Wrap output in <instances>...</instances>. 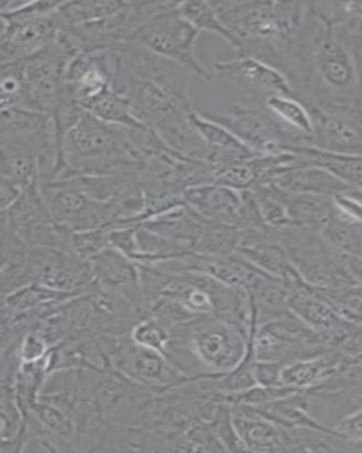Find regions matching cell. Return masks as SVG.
I'll return each instance as SVG.
<instances>
[{"label":"cell","mask_w":362,"mask_h":453,"mask_svg":"<svg viewBox=\"0 0 362 453\" xmlns=\"http://www.w3.org/2000/svg\"><path fill=\"white\" fill-rule=\"evenodd\" d=\"M44 202L52 219L68 233L112 228L118 224V213L112 202H102L70 188L41 186Z\"/></svg>","instance_id":"7c38bea8"},{"label":"cell","mask_w":362,"mask_h":453,"mask_svg":"<svg viewBox=\"0 0 362 453\" xmlns=\"http://www.w3.org/2000/svg\"><path fill=\"white\" fill-rule=\"evenodd\" d=\"M251 338L257 361L281 365L333 350L320 334L305 326L291 311L259 326L253 323Z\"/></svg>","instance_id":"30bf717a"},{"label":"cell","mask_w":362,"mask_h":453,"mask_svg":"<svg viewBox=\"0 0 362 453\" xmlns=\"http://www.w3.org/2000/svg\"><path fill=\"white\" fill-rule=\"evenodd\" d=\"M31 246L2 222V289L3 296L21 286L29 260Z\"/></svg>","instance_id":"4316f807"},{"label":"cell","mask_w":362,"mask_h":453,"mask_svg":"<svg viewBox=\"0 0 362 453\" xmlns=\"http://www.w3.org/2000/svg\"><path fill=\"white\" fill-rule=\"evenodd\" d=\"M212 5L236 40V57L259 59L284 74L304 2L219 0Z\"/></svg>","instance_id":"7a4b0ae2"},{"label":"cell","mask_w":362,"mask_h":453,"mask_svg":"<svg viewBox=\"0 0 362 453\" xmlns=\"http://www.w3.org/2000/svg\"><path fill=\"white\" fill-rule=\"evenodd\" d=\"M321 8L351 55L362 82V2H323Z\"/></svg>","instance_id":"cb8c5ba5"},{"label":"cell","mask_w":362,"mask_h":453,"mask_svg":"<svg viewBox=\"0 0 362 453\" xmlns=\"http://www.w3.org/2000/svg\"><path fill=\"white\" fill-rule=\"evenodd\" d=\"M192 127L208 148L219 151L248 153L253 155L238 137L232 134L228 128L216 121L207 119L202 112L195 109L189 116Z\"/></svg>","instance_id":"d6a6232c"},{"label":"cell","mask_w":362,"mask_h":453,"mask_svg":"<svg viewBox=\"0 0 362 453\" xmlns=\"http://www.w3.org/2000/svg\"><path fill=\"white\" fill-rule=\"evenodd\" d=\"M284 75L293 96L308 108H362V82L356 65L315 2H304Z\"/></svg>","instance_id":"6da1fadb"},{"label":"cell","mask_w":362,"mask_h":453,"mask_svg":"<svg viewBox=\"0 0 362 453\" xmlns=\"http://www.w3.org/2000/svg\"><path fill=\"white\" fill-rule=\"evenodd\" d=\"M111 228L84 230L71 233L72 252L84 261H90L110 246Z\"/></svg>","instance_id":"f35d334b"},{"label":"cell","mask_w":362,"mask_h":453,"mask_svg":"<svg viewBox=\"0 0 362 453\" xmlns=\"http://www.w3.org/2000/svg\"><path fill=\"white\" fill-rule=\"evenodd\" d=\"M199 35L200 32L180 14L178 3L167 2L158 14L132 35L130 42L142 44L148 50L180 65L192 76L207 83L215 76L196 55Z\"/></svg>","instance_id":"ba28073f"},{"label":"cell","mask_w":362,"mask_h":453,"mask_svg":"<svg viewBox=\"0 0 362 453\" xmlns=\"http://www.w3.org/2000/svg\"><path fill=\"white\" fill-rule=\"evenodd\" d=\"M171 329L183 338L207 375H224L235 370L248 351L251 334L215 315Z\"/></svg>","instance_id":"8992f818"},{"label":"cell","mask_w":362,"mask_h":453,"mask_svg":"<svg viewBox=\"0 0 362 453\" xmlns=\"http://www.w3.org/2000/svg\"><path fill=\"white\" fill-rule=\"evenodd\" d=\"M50 348V343L40 333L38 327H35L19 339V357H21L22 363L38 362L49 353Z\"/></svg>","instance_id":"60d3db41"},{"label":"cell","mask_w":362,"mask_h":453,"mask_svg":"<svg viewBox=\"0 0 362 453\" xmlns=\"http://www.w3.org/2000/svg\"><path fill=\"white\" fill-rule=\"evenodd\" d=\"M131 335L139 345L151 348L164 355L170 343L171 329L160 319L147 315L132 327Z\"/></svg>","instance_id":"8d00e7d4"},{"label":"cell","mask_w":362,"mask_h":453,"mask_svg":"<svg viewBox=\"0 0 362 453\" xmlns=\"http://www.w3.org/2000/svg\"><path fill=\"white\" fill-rule=\"evenodd\" d=\"M288 310L325 340L336 350L353 325L341 314L336 303L304 280L288 286Z\"/></svg>","instance_id":"5bb4252c"},{"label":"cell","mask_w":362,"mask_h":453,"mask_svg":"<svg viewBox=\"0 0 362 453\" xmlns=\"http://www.w3.org/2000/svg\"><path fill=\"white\" fill-rule=\"evenodd\" d=\"M112 54V52H111ZM112 88L130 101L136 117L179 155L207 163L210 148L191 123L192 104L181 103L158 85L136 78L116 59Z\"/></svg>","instance_id":"277c9868"},{"label":"cell","mask_w":362,"mask_h":453,"mask_svg":"<svg viewBox=\"0 0 362 453\" xmlns=\"http://www.w3.org/2000/svg\"><path fill=\"white\" fill-rule=\"evenodd\" d=\"M140 225L168 240L187 246L192 252L197 242L202 237L207 220L184 203L152 217Z\"/></svg>","instance_id":"7402d4cb"},{"label":"cell","mask_w":362,"mask_h":453,"mask_svg":"<svg viewBox=\"0 0 362 453\" xmlns=\"http://www.w3.org/2000/svg\"><path fill=\"white\" fill-rule=\"evenodd\" d=\"M63 2H24V0H6L0 5L2 21L19 22L27 19L48 18L57 13Z\"/></svg>","instance_id":"d590c367"},{"label":"cell","mask_w":362,"mask_h":453,"mask_svg":"<svg viewBox=\"0 0 362 453\" xmlns=\"http://www.w3.org/2000/svg\"><path fill=\"white\" fill-rule=\"evenodd\" d=\"M75 55L62 40L24 63V108L50 113L68 93L66 72Z\"/></svg>","instance_id":"8fae6325"},{"label":"cell","mask_w":362,"mask_h":453,"mask_svg":"<svg viewBox=\"0 0 362 453\" xmlns=\"http://www.w3.org/2000/svg\"><path fill=\"white\" fill-rule=\"evenodd\" d=\"M231 411L245 451L299 452L300 428L281 426L246 404L232 403Z\"/></svg>","instance_id":"e0dca14e"},{"label":"cell","mask_w":362,"mask_h":453,"mask_svg":"<svg viewBox=\"0 0 362 453\" xmlns=\"http://www.w3.org/2000/svg\"><path fill=\"white\" fill-rule=\"evenodd\" d=\"M279 238L298 273L308 285L325 294L357 285L350 276L343 254L321 232L288 226L279 230Z\"/></svg>","instance_id":"52a82bcc"},{"label":"cell","mask_w":362,"mask_h":453,"mask_svg":"<svg viewBox=\"0 0 362 453\" xmlns=\"http://www.w3.org/2000/svg\"><path fill=\"white\" fill-rule=\"evenodd\" d=\"M251 298L256 326L279 319L289 313L288 286L260 270L248 283L246 289Z\"/></svg>","instance_id":"603a6c76"},{"label":"cell","mask_w":362,"mask_h":453,"mask_svg":"<svg viewBox=\"0 0 362 453\" xmlns=\"http://www.w3.org/2000/svg\"><path fill=\"white\" fill-rule=\"evenodd\" d=\"M241 236L243 234L236 226L207 221L202 237L197 242L192 252L215 255V257H227V255L237 252Z\"/></svg>","instance_id":"e575fe53"},{"label":"cell","mask_w":362,"mask_h":453,"mask_svg":"<svg viewBox=\"0 0 362 453\" xmlns=\"http://www.w3.org/2000/svg\"><path fill=\"white\" fill-rule=\"evenodd\" d=\"M334 430L362 451V407L341 418L334 426Z\"/></svg>","instance_id":"b9f144b4"},{"label":"cell","mask_w":362,"mask_h":453,"mask_svg":"<svg viewBox=\"0 0 362 453\" xmlns=\"http://www.w3.org/2000/svg\"><path fill=\"white\" fill-rule=\"evenodd\" d=\"M180 14L200 32H208L223 39L236 50L237 42L227 27L221 22L212 2H179Z\"/></svg>","instance_id":"836d02e7"},{"label":"cell","mask_w":362,"mask_h":453,"mask_svg":"<svg viewBox=\"0 0 362 453\" xmlns=\"http://www.w3.org/2000/svg\"><path fill=\"white\" fill-rule=\"evenodd\" d=\"M200 111L228 128L253 155L296 153L311 145V137L290 128L259 104H237L219 112Z\"/></svg>","instance_id":"5b68a950"},{"label":"cell","mask_w":362,"mask_h":453,"mask_svg":"<svg viewBox=\"0 0 362 453\" xmlns=\"http://www.w3.org/2000/svg\"><path fill=\"white\" fill-rule=\"evenodd\" d=\"M24 63L26 62L2 64V111L24 108Z\"/></svg>","instance_id":"74e56055"},{"label":"cell","mask_w":362,"mask_h":453,"mask_svg":"<svg viewBox=\"0 0 362 453\" xmlns=\"http://www.w3.org/2000/svg\"><path fill=\"white\" fill-rule=\"evenodd\" d=\"M212 73L259 106L272 96H293L291 84L283 72L251 57L215 60Z\"/></svg>","instance_id":"4fadbf2b"},{"label":"cell","mask_w":362,"mask_h":453,"mask_svg":"<svg viewBox=\"0 0 362 453\" xmlns=\"http://www.w3.org/2000/svg\"><path fill=\"white\" fill-rule=\"evenodd\" d=\"M144 164L130 128L104 123L84 111L63 141L49 183L78 176L139 172Z\"/></svg>","instance_id":"3957f363"},{"label":"cell","mask_w":362,"mask_h":453,"mask_svg":"<svg viewBox=\"0 0 362 453\" xmlns=\"http://www.w3.org/2000/svg\"><path fill=\"white\" fill-rule=\"evenodd\" d=\"M263 106L277 119L300 134L312 137L313 117L309 108L293 96H272Z\"/></svg>","instance_id":"4dcf8cb0"},{"label":"cell","mask_w":362,"mask_h":453,"mask_svg":"<svg viewBox=\"0 0 362 453\" xmlns=\"http://www.w3.org/2000/svg\"><path fill=\"white\" fill-rule=\"evenodd\" d=\"M348 366L339 351L329 350L315 357L285 364L281 368V384L290 389L308 392Z\"/></svg>","instance_id":"44dd1931"},{"label":"cell","mask_w":362,"mask_h":453,"mask_svg":"<svg viewBox=\"0 0 362 453\" xmlns=\"http://www.w3.org/2000/svg\"><path fill=\"white\" fill-rule=\"evenodd\" d=\"M0 59L2 64L26 62L57 40L59 26L56 14L27 21H2Z\"/></svg>","instance_id":"ac0fdd59"},{"label":"cell","mask_w":362,"mask_h":453,"mask_svg":"<svg viewBox=\"0 0 362 453\" xmlns=\"http://www.w3.org/2000/svg\"><path fill=\"white\" fill-rule=\"evenodd\" d=\"M321 234L342 254L362 258V222L350 220L334 208Z\"/></svg>","instance_id":"1f68e13d"},{"label":"cell","mask_w":362,"mask_h":453,"mask_svg":"<svg viewBox=\"0 0 362 453\" xmlns=\"http://www.w3.org/2000/svg\"><path fill=\"white\" fill-rule=\"evenodd\" d=\"M343 257L350 276L352 277L353 280H355L357 285L362 286V258L349 257V255L344 254Z\"/></svg>","instance_id":"f6af8a7d"},{"label":"cell","mask_w":362,"mask_h":453,"mask_svg":"<svg viewBox=\"0 0 362 453\" xmlns=\"http://www.w3.org/2000/svg\"><path fill=\"white\" fill-rule=\"evenodd\" d=\"M283 365L272 362L257 361L255 365V379L257 386L260 387H280L281 368Z\"/></svg>","instance_id":"7bdbcfd3"},{"label":"cell","mask_w":362,"mask_h":453,"mask_svg":"<svg viewBox=\"0 0 362 453\" xmlns=\"http://www.w3.org/2000/svg\"><path fill=\"white\" fill-rule=\"evenodd\" d=\"M311 147L340 156H362V108H309Z\"/></svg>","instance_id":"9a60e30c"},{"label":"cell","mask_w":362,"mask_h":453,"mask_svg":"<svg viewBox=\"0 0 362 453\" xmlns=\"http://www.w3.org/2000/svg\"><path fill=\"white\" fill-rule=\"evenodd\" d=\"M298 152L308 157L309 165L328 170L350 188L362 191V156L332 155L320 151L311 145L300 149Z\"/></svg>","instance_id":"f546056e"},{"label":"cell","mask_w":362,"mask_h":453,"mask_svg":"<svg viewBox=\"0 0 362 453\" xmlns=\"http://www.w3.org/2000/svg\"><path fill=\"white\" fill-rule=\"evenodd\" d=\"M111 52L136 78L158 85L181 103L192 104L189 98V81L192 74L180 65L156 55L134 42L124 43Z\"/></svg>","instance_id":"2e32d148"},{"label":"cell","mask_w":362,"mask_h":453,"mask_svg":"<svg viewBox=\"0 0 362 453\" xmlns=\"http://www.w3.org/2000/svg\"><path fill=\"white\" fill-rule=\"evenodd\" d=\"M126 4L127 2H112V0L63 2L56 13L59 31L112 18L119 14L126 7Z\"/></svg>","instance_id":"f1b7e54d"},{"label":"cell","mask_w":362,"mask_h":453,"mask_svg":"<svg viewBox=\"0 0 362 453\" xmlns=\"http://www.w3.org/2000/svg\"><path fill=\"white\" fill-rule=\"evenodd\" d=\"M271 183L289 193L323 194L329 196L351 189L328 170L317 165L288 170Z\"/></svg>","instance_id":"484cf974"},{"label":"cell","mask_w":362,"mask_h":453,"mask_svg":"<svg viewBox=\"0 0 362 453\" xmlns=\"http://www.w3.org/2000/svg\"><path fill=\"white\" fill-rule=\"evenodd\" d=\"M112 82L114 57L110 51L78 55L68 65L67 88L80 107L110 88Z\"/></svg>","instance_id":"d6986e66"},{"label":"cell","mask_w":362,"mask_h":453,"mask_svg":"<svg viewBox=\"0 0 362 453\" xmlns=\"http://www.w3.org/2000/svg\"><path fill=\"white\" fill-rule=\"evenodd\" d=\"M82 108L95 119L114 127L124 128L147 127L136 117L126 96L112 87L96 98L87 101Z\"/></svg>","instance_id":"83f0119b"},{"label":"cell","mask_w":362,"mask_h":453,"mask_svg":"<svg viewBox=\"0 0 362 453\" xmlns=\"http://www.w3.org/2000/svg\"><path fill=\"white\" fill-rule=\"evenodd\" d=\"M326 295L348 321L362 325V286L353 285Z\"/></svg>","instance_id":"ab89813d"},{"label":"cell","mask_w":362,"mask_h":453,"mask_svg":"<svg viewBox=\"0 0 362 453\" xmlns=\"http://www.w3.org/2000/svg\"><path fill=\"white\" fill-rule=\"evenodd\" d=\"M184 202L204 219L237 228L243 192L217 183L205 184L189 188L184 194Z\"/></svg>","instance_id":"ffe728a7"},{"label":"cell","mask_w":362,"mask_h":453,"mask_svg":"<svg viewBox=\"0 0 362 453\" xmlns=\"http://www.w3.org/2000/svg\"><path fill=\"white\" fill-rule=\"evenodd\" d=\"M290 226L323 232L333 216V196L285 192Z\"/></svg>","instance_id":"d4e9b609"},{"label":"cell","mask_w":362,"mask_h":453,"mask_svg":"<svg viewBox=\"0 0 362 453\" xmlns=\"http://www.w3.org/2000/svg\"><path fill=\"white\" fill-rule=\"evenodd\" d=\"M96 339L115 370L152 394H163L192 379L179 371L163 354L139 345L131 334L102 335Z\"/></svg>","instance_id":"9c48e42d"},{"label":"cell","mask_w":362,"mask_h":453,"mask_svg":"<svg viewBox=\"0 0 362 453\" xmlns=\"http://www.w3.org/2000/svg\"><path fill=\"white\" fill-rule=\"evenodd\" d=\"M23 188L15 181L8 180V178L2 177V183H0V201H2V211L10 208L14 202L18 200L23 192Z\"/></svg>","instance_id":"ee69618b"}]
</instances>
